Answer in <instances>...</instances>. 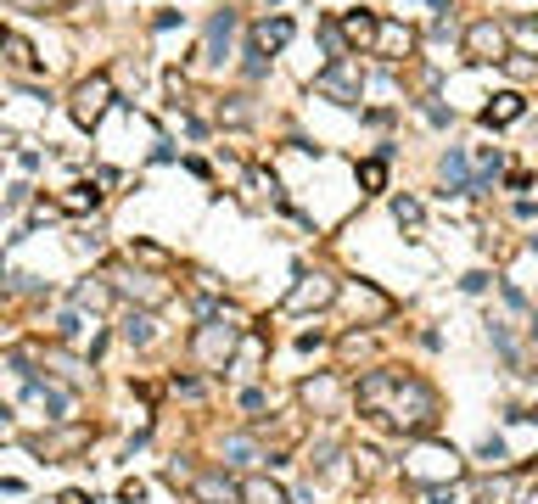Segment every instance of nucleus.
<instances>
[{"instance_id": "f257e3e1", "label": "nucleus", "mask_w": 538, "mask_h": 504, "mask_svg": "<svg viewBox=\"0 0 538 504\" xmlns=\"http://www.w3.org/2000/svg\"><path fill=\"white\" fill-rule=\"evenodd\" d=\"M359 409L370 420H382L404 437H432L438 432V392L426 387L421 376H404V370H370L359 381Z\"/></svg>"}, {"instance_id": "f03ea898", "label": "nucleus", "mask_w": 538, "mask_h": 504, "mask_svg": "<svg viewBox=\"0 0 538 504\" xmlns=\"http://www.w3.org/2000/svg\"><path fill=\"white\" fill-rule=\"evenodd\" d=\"M404 482H415V488H443V482H460V454H454L449 443L421 437V443L404 454Z\"/></svg>"}, {"instance_id": "7ed1b4c3", "label": "nucleus", "mask_w": 538, "mask_h": 504, "mask_svg": "<svg viewBox=\"0 0 538 504\" xmlns=\"http://www.w3.org/2000/svg\"><path fill=\"white\" fill-rule=\"evenodd\" d=\"M236 348H241V325L230 320V314L202 320L197 336H191V359H197L202 370H225V364L236 359Z\"/></svg>"}, {"instance_id": "20e7f679", "label": "nucleus", "mask_w": 538, "mask_h": 504, "mask_svg": "<svg viewBox=\"0 0 538 504\" xmlns=\"http://www.w3.org/2000/svg\"><path fill=\"white\" fill-rule=\"evenodd\" d=\"M107 107H113V73H90V79L73 84L68 112H73V124H79V129H96Z\"/></svg>"}, {"instance_id": "39448f33", "label": "nucleus", "mask_w": 538, "mask_h": 504, "mask_svg": "<svg viewBox=\"0 0 538 504\" xmlns=\"http://www.w3.org/2000/svg\"><path fill=\"white\" fill-rule=\"evenodd\" d=\"M359 90H365V79H359L354 56H337L326 73H314V96L337 101V107H359Z\"/></svg>"}, {"instance_id": "423d86ee", "label": "nucleus", "mask_w": 538, "mask_h": 504, "mask_svg": "<svg viewBox=\"0 0 538 504\" xmlns=\"http://www.w3.org/2000/svg\"><path fill=\"white\" fill-rule=\"evenodd\" d=\"M466 56L471 62H510V28L494 23V17H482V23L466 28Z\"/></svg>"}, {"instance_id": "0eeeda50", "label": "nucleus", "mask_w": 538, "mask_h": 504, "mask_svg": "<svg viewBox=\"0 0 538 504\" xmlns=\"http://www.w3.org/2000/svg\"><path fill=\"white\" fill-rule=\"evenodd\" d=\"M107 286H113L118 297H129V303H169V280L141 275V269H129V264L107 269Z\"/></svg>"}, {"instance_id": "6e6552de", "label": "nucleus", "mask_w": 538, "mask_h": 504, "mask_svg": "<svg viewBox=\"0 0 538 504\" xmlns=\"http://www.w3.org/2000/svg\"><path fill=\"white\" fill-rule=\"evenodd\" d=\"M337 280L331 275H320V269H314V275H298V286H292V292H286V314H309V308H331L337 303Z\"/></svg>"}, {"instance_id": "1a4fd4ad", "label": "nucleus", "mask_w": 538, "mask_h": 504, "mask_svg": "<svg viewBox=\"0 0 538 504\" xmlns=\"http://www.w3.org/2000/svg\"><path fill=\"white\" fill-rule=\"evenodd\" d=\"M337 34L354 45V51H376V40H382V17L370 12V6H354V12H342Z\"/></svg>"}, {"instance_id": "9d476101", "label": "nucleus", "mask_w": 538, "mask_h": 504, "mask_svg": "<svg viewBox=\"0 0 538 504\" xmlns=\"http://www.w3.org/2000/svg\"><path fill=\"white\" fill-rule=\"evenodd\" d=\"M342 303L354 308V314H359L365 325H382L387 314H393V297H387V292H376V286H365V280H354V286L342 292Z\"/></svg>"}, {"instance_id": "9b49d317", "label": "nucleus", "mask_w": 538, "mask_h": 504, "mask_svg": "<svg viewBox=\"0 0 538 504\" xmlns=\"http://www.w3.org/2000/svg\"><path fill=\"white\" fill-rule=\"evenodd\" d=\"M298 398H303V409H314V415H331V409L342 404V376H331V370L326 376H309L298 387Z\"/></svg>"}, {"instance_id": "f8f14e48", "label": "nucleus", "mask_w": 538, "mask_h": 504, "mask_svg": "<svg viewBox=\"0 0 538 504\" xmlns=\"http://www.w3.org/2000/svg\"><path fill=\"white\" fill-rule=\"evenodd\" d=\"M191 499H202V504H241V482H230V476H219V471L191 476Z\"/></svg>"}, {"instance_id": "ddd939ff", "label": "nucleus", "mask_w": 538, "mask_h": 504, "mask_svg": "<svg viewBox=\"0 0 538 504\" xmlns=\"http://www.w3.org/2000/svg\"><path fill=\"white\" fill-rule=\"evenodd\" d=\"M410 51H415V28H404V23H382V40H376V56H387V62H410Z\"/></svg>"}, {"instance_id": "4468645a", "label": "nucleus", "mask_w": 538, "mask_h": 504, "mask_svg": "<svg viewBox=\"0 0 538 504\" xmlns=\"http://www.w3.org/2000/svg\"><path fill=\"white\" fill-rule=\"evenodd\" d=\"M57 208H62V213H73V219H85V213H96V208H101V185H96V180L68 185V191L57 196Z\"/></svg>"}, {"instance_id": "2eb2a0df", "label": "nucleus", "mask_w": 538, "mask_h": 504, "mask_svg": "<svg viewBox=\"0 0 538 504\" xmlns=\"http://www.w3.org/2000/svg\"><path fill=\"white\" fill-rule=\"evenodd\" d=\"M522 112H527V101L516 96V90H499V96L482 107V124H488V129H505V124H516Z\"/></svg>"}, {"instance_id": "dca6fc26", "label": "nucleus", "mask_w": 538, "mask_h": 504, "mask_svg": "<svg viewBox=\"0 0 538 504\" xmlns=\"http://www.w3.org/2000/svg\"><path fill=\"white\" fill-rule=\"evenodd\" d=\"M443 185H449V191H477V174H471V157L460 152V146H454V152L443 157Z\"/></svg>"}, {"instance_id": "f3484780", "label": "nucleus", "mask_w": 538, "mask_h": 504, "mask_svg": "<svg viewBox=\"0 0 538 504\" xmlns=\"http://www.w3.org/2000/svg\"><path fill=\"white\" fill-rule=\"evenodd\" d=\"M230 34H236V12H213V23H208V62H225Z\"/></svg>"}, {"instance_id": "a211bd4d", "label": "nucleus", "mask_w": 538, "mask_h": 504, "mask_svg": "<svg viewBox=\"0 0 538 504\" xmlns=\"http://www.w3.org/2000/svg\"><path fill=\"white\" fill-rule=\"evenodd\" d=\"M286 40H292V23H286V17H264V23L253 28V45H258V51H281Z\"/></svg>"}, {"instance_id": "6ab92c4d", "label": "nucleus", "mask_w": 538, "mask_h": 504, "mask_svg": "<svg viewBox=\"0 0 538 504\" xmlns=\"http://www.w3.org/2000/svg\"><path fill=\"white\" fill-rule=\"evenodd\" d=\"M241 504H286V493L269 476H241Z\"/></svg>"}, {"instance_id": "aec40b11", "label": "nucleus", "mask_w": 538, "mask_h": 504, "mask_svg": "<svg viewBox=\"0 0 538 504\" xmlns=\"http://www.w3.org/2000/svg\"><path fill=\"white\" fill-rule=\"evenodd\" d=\"M129 264H146V269H157V275H169L174 258L163 247H152V241H129Z\"/></svg>"}, {"instance_id": "412c9836", "label": "nucleus", "mask_w": 538, "mask_h": 504, "mask_svg": "<svg viewBox=\"0 0 538 504\" xmlns=\"http://www.w3.org/2000/svg\"><path fill=\"white\" fill-rule=\"evenodd\" d=\"M124 342L129 348H146V342H152V314H146V308H129L124 314Z\"/></svg>"}, {"instance_id": "4be33fe9", "label": "nucleus", "mask_w": 538, "mask_h": 504, "mask_svg": "<svg viewBox=\"0 0 538 504\" xmlns=\"http://www.w3.org/2000/svg\"><path fill=\"white\" fill-rule=\"evenodd\" d=\"M393 219L404 224V230H410V236H421V202H415V196H393Z\"/></svg>"}, {"instance_id": "5701e85b", "label": "nucleus", "mask_w": 538, "mask_h": 504, "mask_svg": "<svg viewBox=\"0 0 538 504\" xmlns=\"http://www.w3.org/2000/svg\"><path fill=\"white\" fill-rule=\"evenodd\" d=\"M6 62H12V73H29L34 68V51L23 34H6Z\"/></svg>"}, {"instance_id": "b1692460", "label": "nucleus", "mask_w": 538, "mask_h": 504, "mask_svg": "<svg viewBox=\"0 0 538 504\" xmlns=\"http://www.w3.org/2000/svg\"><path fill=\"white\" fill-rule=\"evenodd\" d=\"M426 504H471L466 482H443V488H426Z\"/></svg>"}, {"instance_id": "393cba45", "label": "nucleus", "mask_w": 538, "mask_h": 504, "mask_svg": "<svg viewBox=\"0 0 538 504\" xmlns=\"http://www.w3.org/2000/svg\"><path fill=\"white\" fill-rule=\"evenodd\" d=\"M359 185H365V191H382L387 185V157H365V163H359Z\"/></svg>"}, {"instance_id": "a878e982", "label": "nucleus", "mask_w": 538, "mask_h": 504, "mask_svg": "<svg viewBox=\"0 0 538 504\" xmlns=\"http://www.w3.org/2000/svg\"><path fill=\"white\" fill-rule=\"evenodd\" d=\"M225 460L230 465H253L258 460V443H253V437H225Z\"/></svg>"}, {"instance_id": "bb28decb", "label": "nucleus", "mask_w": 538, "mask_h": 504, "mask_svg": "<svg viewBox=\"0 0 538 504\" xmlns=\"http://www.w3.org/2000/svg\"><path fill=\"white\" fill-rule=\"evenodd\" d=\"M258 359H264V336H247V348L236 353V376H253Z\"/></svg>"}, {"instance_id": "cd10ccee", "label": "nucleus", "mask_w": 538, "mask_h": 504, "mask_svg": "<svg viewBox=\"0 0 538 504\" xmlns=\"http://www.w3.org/2000/svg\"><path fill=\"white\" fill-rule=\"evenodd\" d=\"M219 118H225V124H247L253 112H247V101H241V96H230V107L219 101Z\"/></svg>"}, {"instance_id": "c85d7f7f", "label": "nucleus", "mask_w": 538, "mask_h": 504, "mask_svg": "<svg viewBox=\"0 0 538 504\" xmlns=\"http://www.w3.org/2000/svg\"><path fill=\"white\" fill-rule=\"evenodd\" d=\"M376 460H382V454H370V448H359V454H354V471H359V482H370V476H376Z\"/></svg>"}, {"instance_id": "c756f323", "label": "nucleus", "mask_w": 538, "mask_h": 504, "mask_svg": "<svg viewBox=\"0 0 538 504\" xmlns=\"http://www.w3.org/2000/svg\"><path fill=\"white\" fill-rule=\"evenodd\" d=\"M510 34L522 45H538V17H522V23H510Z\"/></svg>"}, {"instance_id": "7c9ffc66", "label": "nucleus", "mask_w": 538, "mask_h": 504, "mask_svg": "<svg viewBox=\"0 0 538 504\" xmlns=\"http://www.w3.org/2000/svg\"><path fill=\"white\" fill-rule=\"evenodd\" d=\"M482 460L488 465H505L510 454H505V437H488V443H482Z\"/></svg>"}, {"instance_id": "2f4dec72", "label": "nucleus", "mask_w": 538, "mask_h": 504, "mask_svg": "<svg viewBox=\"0 0 538 504\" xmlns=\"http://www.w3.org/2000/svg\"><path fill=\"white\" fill-rule=\"evenodd\" d=\"M62 0H12V12H57Z\"/></svg>"}, {"instance_id": "473e14b6", "label": "nucleus", "mask_w": 538, "mask_h": 504, "mask_svg": "<svg viewBox=\"0 0 538 504\" xmlns=\"http://www.w3.org/2000/svg\"><path fill=\"white\" fill-rule=\"evenodd\" d=\"M118 499H124V504H146V482H124V488H118Z\"/></svg>"}, {"instance_id": "72a5a7b5", "label": "nucleus", "mask_w": 538, "mask_h": 504, "mask_svg": "<svg viewBox=\"0 0 538 504\" xmlns=\"http://www.w3.org/2000/svg\"><path fill=\"white\" fill-rule=\"evenodd\" d=\"M57 504H90V493H85V488H68V493H62Z\"/></svg>"}, {"instance_id": "f704fd0d", "label": "nucleus", "mask_w": 538, "mask_h": 504, "mask_svg": "<svg viewBox=\"0 0 538 504\" xmlns=\"http://www.w3.org/2000/svg\"><path fill=\"white\" fill-rule=\"evenodd\" d=\"M516 504H538V488H527V493H522V499H516Z\"/></svg>"}, {"instance_id": "c9c22d12", "label": "nucleus", "mask_w": 538, "mask_h": 504, "mask_svg": "<svg viewBox=\"0 0 538 504\" xmlns=\"http://www.w3.org/2000/svg\"><path fill=\"white\" fill-rule=\"evenodd\" d=\"M533 336H538V320H533Z\"/></svg>"}]
</instances>
